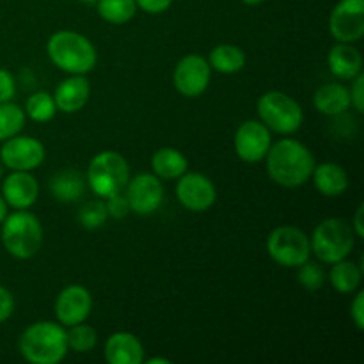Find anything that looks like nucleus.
I'll return each mask as SVG.
<instances>
[{
	"label": "nucleus",
	"mask_w": 364,
	"mask_h": 364,
	"mask_svg": "<svg viewBox=\"0 0 364 364\" xmlns=\"http://www.w3.org/2000/svg\"><path fill=\"white\" fill-rule=\"evenodd\" d=\"M270 144H272L270 130L262 121H244L237 128V134H235V151H237L238 159L244 160V162H262L267 156V153H269Z\"/></svg>",
	"instance_id": "14"
},
{
	"label": "nucleus",
	"mask_w": 364,
	"mask_h": 364,
	"mask_svg": "<svg viewBox=\"0 0 364 364\" xmlns=\"http://www.w3.org/2000/svg\"><path fill=\"white\" fill-rule=\"evenodd\" d=\"M14 311V297L6 287H0V323L6 322Z\"/></svg>",
	"instance_id": "35"
},
{
	"label": "nucleus",
	"mask_w": 364,
	"mask_h": 364,
	"mask_svg": "<svg viewBox=\"0 0 364 364\" xmlns=\"http://www.w3.org/2000/svg\"><path fill=\"white\" fill-rule=\"evenodd\" d=\"M87 181L78 171L63 169L50 178L52 196L60 203H75L84 196Z\"/></svg>",
	"instance_id": "22"
},
{
	"label": "nucleus",
	"mask_w": 364,
	"mask_h": 364,
	"mask_svg": "<svg viewBox=\"0 0 364 364\" xmlns=\"http://www.w3.org/2000/svg\"><path fill=\"white\" fill-rule=\"evenodd\" d=\"M176 198L188 212L201 213L213 206L217 199V188L205 174L185 173L178 178Z\"/></svg>",
	"instance_id": "13"
},
{
	"label": "nucleus",
	"mask_w": 364,
	"mask_h": 364,
	"mask_svg": "<svg viewBox=\"0 0 364 364\" xmlns=\"http://www.w3.org/2000/svg\"><path fill=\"white\" fill-rule=\"evenodd\" d=\"M331 36L338 43H355L364 36V0H340L331 11Z\"/></svg>",
	"instance_id": "10"
},
{
	"label": "nucleus",
	"mask_w": 364,
	"mask_h": 364,
	"mask_svg": "<svg viewBox=\"0 0 364 364\" xmlns=\"http://www.w3.org/2000/svg\"><path fill=\"white\" fill-rule=\"evenodd\" d=\"M107 206H105V199H95V201L85 203L84 206L78 212V220L84 228L87 230H98L102 228L103 224L107 223Z\"/></svg>",
	"instance_id": "30"
},
{
	"label": "nucleus",
	"mask_w": 364,
	"mask_h": 364,
	"mask_svg": "<svg viewBox=\"0 0 364 364\" xmlns=\"http://www.w3.org/2000/svg\"><path fill=\"white\" fill-rule=\"evenodd\" d=\"M350 316L359 331L364 329V291H358L350 306Z\"/></svg>",
	"instance_id": "36"
},
{
	"label": "nucleus",
	"mask_w": 364,
	"mask_h": 364,
	"mask_svg": "<svg viewBox=\"0 0 364 364\" xmlns=\"http://www.w3.org/2000/svg\"><path fill=\"white\" fill-rule=\"evenodd\" d=\"M245 53L240 46L219 45L210 52L208 64L212 70L224 75L238 73L245 66Z\"/></svg>",
	"instance_id": "25"
},
{
	"label": "nucleus",
	"mask_w": 364,
	"mask_h": 364,
	"mask_svg": "<svg viewBox=\"0 0 364 364\" xmlns=\"http://www.w3.org/2000/svg\"><path fill=\"white\" fill-rule=\"evenodd\" d=\"M269 256L281 267L297 269L311 256L309 237L295 226H279L267 238Z\"/></svg>",
	"instance_id": "8"
},
{
	"label": "nucleus",
	"mask_w": 364,
	"mask_h": 364,
	"mask_svg": "<svg viewBox=\"0 0 364 364\" xmlns=\"http://www.w3.org/2000/svg\"><path fill=\"white\" fill-rule=\"evenodd\" d=\"M105 206H107V213L114 219H123L130 213V205L127 201V196L123 192L119 194H114L110 198L105 199Z\"/></svg>",
	"instance_id": "32"
},
{
	"label": "nucleus",
	"mask_w": 364,
	"mask_h": 364,
	"mask_svg": "<svg viewBox=\"0 0 364 364\" xmlns=\"http://www.w3.org/2000/svg\"><path fill=\"white\" fill-rule=\"evenodd\" d=\"M124 196L130 205V212H135L137 215H149L162 205L164 185L155 174L141 173L128 180Z\"/></svg>",
	"instance_id": "11"
},
{
	"label": "nucleus",
	"mask_w": 364,
	"mask_h": 364,
	"mask_svg": "<svg viewBox=\"0 0 364 364\" xmlns=\"http://www.w3.org/2000/svg\"><path fill=\"white\" fill-rule=\"evenodd\" d=\"M98 14L112 25L128 23L137 13L135 0H96Z\"/></svg>",
	"instance_id": "26"
},
{
	"label": "nucleus",
	"mask_w": 364,
	"mask_h": 364,
	"mask_svg": "<svg viewBox=\"0 0 364 364\" xmlns=\"http://www.w3.org/2000/svg\"><path fill=\"white\" fill-rule=\"evenodd\" d=\"M327 64H329L331 73L341 80H352L359 73H363V57L354 43L334 45L327 57Z\"/></svg>",
	"instance_id": "19"
},
{
	"label": "nucleus",
	"mask_w": 364,
	"mask_h": 364,
	"mask_svg": "<svg viewBox=\"0 0 364 364\" xmlns=\"http://www.w3.org/2000/svg\"><path fill=\"white\" fill-rule=\"evenodd\" d=\"M309 244H311V252H315L320 262L333 265L350 256L355 244V235L347 220L331 217L315 228Z\"/></svg>",
	"instance_id": "5"
},
{
	"label": "nucleus",
	"mask_w": 364,
	"mask_h": 364,
	"mask_svg": "<svg viewBox=\"0 0 364 364\" xmlns=\"http://www.w3.org/2000/svg\"><path fill=\"white\" fill-rule=\"evenodd\" d=\"M146 363L148 364H171L169 359H166V358H151V359H148Z\"/></svg>",
	"instance_id": "40"
},
{
	"label": "nucleus",
	"mask_w": 364,
	"mask_h": 364,
	"mask_svg": "<svg viewBox=\"0 0 364 364\" xmlns=\"http://www.w3.org/2000/svg\"><path fill=\"white\" fill-rule=\"evenodd\" d=\"M66 341L70 350L78 352V354H85V352H91L96 347V343H98V333L91 326L82 322L70 327V331L66 333Z\"/></svg>",
	"instance_id": "29"
},
{
	"label": "nucleus",
	"mask_w": 364,
	"mask_h": 364,
	"mask_svg": "<svg viewBox=\"0 0 364 364\" xmlns=\"http://www.w3.org/2000/svg\"><path fill=\"white\" fill-rule=\"evenodd\" d=\"M2 226V244L6 251L16 259H31L41 249L43 226L34 213L27 210H16L7 213Z\"/></svg>",
	"instance_id": "4"
},
{
	"label": "nucleus",
	"mask_w": 364,
	"mask_h": 364,
	"mask_svg": "<svg viewBox=\"0 0 364 364\" xmlns=\"http://www.w3.org/2000/svg\"><path fill=\"white\" fill-rule=\"evenodd\" d=\"M25 110L16 103H0V141L4 142L20 134L25 127Z\"/></svg>",
	"instance_id": "27"
},
{
	"label": "nucleus",
	"mask_w": 364,
	"mask_h": 364,
	"mask_svg": "<svg viewBox=\"0 0 364 364\" xmlns=\"http://www.w3.org/2000/svg\"><path fill=\"white\" fill-rule=\"evenodd\" d=\"M6 215H7V203L4 201V198H2V196H0V224L4 223Z\"/></svg>",
	"instance_id": "39"
},
{
	"label": "nucleus",
	"mask_w": 364,
	"mask_h": 364,
	"mask_svg": "<svg viewBox=\"0 0 364 364\" xmlns=\"http://www.w3.org/2000/svg\"><path fill=\"white\" fill-rule=\"evenodd\" d=\"M130 180V166L117 151H102L92 156L85 181L100 199H107L124 191Z\"/></svg>",
	"instance_id": "6"
},
{
	"label": "nucleus",
	"mask_w": 364,
	"mask_h": 364,
	"mask_svg": "<svg viewBox=\"0 0 364 364\" xmlns=\"http://www.w3.org/2000/svg\"><path fill=\"white\" fill-rule=\"evenodd\" d=\"M0 180H2V162H0Z\"/></svg>",
	"instance_id": "43"
},
{
	"label": "nucleus",
	"mask_w": 364,
	"mask_h": 364,
	"mask_svg": "<svg viewBox=\"0 0 364 364\" xmlns=\"http://www.w3.org/2000/svg\"><path fill=\"white\" fill-rule=\"evenodd\" d=\"M105 359L110 364H142L144 347L135 334L119 331L107 340Z\"/></svg>",
	"instance_id": "18"
},
{
	"label": "nucleus",
	"mask_w": 364,
	"mask_h": 364,
	"mask_svg": "<svg viewBox=\"0 0 364 364\" xmlns=\"http://www.w3.org/2000/svg\"><path fill=\"white\" fill-rule=\"evenodd\" d=\"M212 68L208 60L201 55H185L176 64L173 73V84L185 98H198L208 89Z\"/></svg>",
	"instance_id": "12"
},
{
	"label": "nucleus",
	"mask_w": 364,
	"mask_h": 364,
	"mask_svg": "<svg viewBox=\"0 0 364 364\" xmlns=\"http://www.w3.org/2000/svg\"><path fill=\"white\" fill-rule=\"evenodd\" d=\"M80 2H85V4H92V2H96V0H80Z\"/></svg>",
	"instance_id": "42"
},
{
	"label": "nucleus",
	"mask_w": 364,
	"mask_h": 364,
	"mask_svg": "<svg viewBox=\"0 0 364 364\" xmlns=\"http://www.w3.org/2000/svg\"><path fill=\"white\" fill-rule=\"evenodd\" d=\"M315 109L326 116H341L350 109V92L343 84H326L313 96Z\"/></svg>",
	"instance_id": "21"
},
{
	"label": "nucleus",
	"mask_w": 364,
	"mask_h": 364,
	"mask_svg": "<svg viewBox=\"0 0 364 364\" xmlns=\"http://www.w3.org/2000/svg\"><path fill=\"white\" fill-rule=\"evenodd\" d=\"M313 183L326 198H340L348 188V174L340 164L323 162L313 169Z\"/></svg>",
	"instance_id": "20"
},
{
	"label": "nucleus",
	"mask_w": 364,
	"mask_h": 364,
	"mask_svg": "<svg viewBox=\"0 0 364 364\" xmlns=\"http://www.w3.org/2000/svg\"><path fill=\"white\" fill-rule=\"evenodd\" d=\"M16 96V80L7 70L0 68V103L13 102Z\"/></svg>",
	"instance_id": "34"
},
{
	"label": "nucleus",
	"mask_w": 364,
	"mask_h": 364,
	"mask_svg": "<svg viewBox=\"0 0 364 364\" xmlns=\"http://www.w3.org/2000/svg\"><path fill=\"white\" fill-rule=\"evenodd\" d=\"M350 92V105L354 107L355 112H364V75L359 73L358 77L352 78V85L348 89Z\"/></svg>",
	"instance_id": "33"
},
{
	"label": "nucleus",
	"mask_w": 364,
	"mask_h": 364,
	"mask_svg": "<svg viewBox=\"0 0 364 364\" xmlns=\"http://www.w3.org/2000/svg\"><path fill=\"white\" fill-rule=\"evenodd\" d=\"M38 180L28 171H13L2 183V198L14 210H27L38 201Z\"/></svg>",
	"instance_id": "16"
},
{
	"label": "nucleus",
	"mask_w": 364,
	"mask_h": 364,
	"mask_svg": "<svg viewBox=\"0 0 364 364\" xmlns=\"http://www.w3.org/2000/svg\"><path fill=\"white\" fill-rule=\"evenodd\" d=\"M363 212H364V206L359 205L358 210H355V215H354V223H352V230H354L355 237L363 238L364 237V228H363Z\"/></svg>",
	"instance_id": "38"
},
{
	"label": "nucleus",
	"mask_w": 364,
	"mask_h": 364,
	"mask_svg": "<svg viewBox=\"0 0 364 364\" xmlns=\"http://www.w3.org/2000/svg\"><path fill=\"white\" fill-rule=\"evenodd\" d=\"M92 309V297L82 284H70L55 299V316L60 326L71 327L87 320Z\"/></svg>",
	"instance_id": "15"
},
{
	"label": "nucleus",
	"mask_w": 364,
	"mask_h": 364,
	"mask_svg": "<svg viewBox=\"0 0 364 364\" xmlns=\"http://www.w3.org/2000/svg\"><path fill=\"white\" fill-rule=\"evenodd\" d=\"M91 95V84L84 75H71L70 78L60 82L53 92L57 110L66 114H75L82 110Z\"/></svg>",
	"instance_id": "17"
},
{
	"label": "nucleus",
	"mask_w": 364,
	"mask_h": 364,
	"mask_svg": "<svg viewBox=\"0 0 364 364\" xmlns=\"http://www.w3.org/2000/svg\"><path fill=\"white\" fill-rule=\"evenodd\" d=\"M259 121L281 135H291L302 127L304 112L302 107L291 96L281 91H269L258 100Z\"/></svg>",
	"instance_id": "7"
},
{
	"label": "nucleus",
	"mask_w": 364,
	"mask_h": 364,
	"mask_svg": "<svg viewBox=\"0 0 364 364\" xmlns=\"http://www.w3.org/2000/svg\"><path fill=\"white\" fill-rule=\"evenodd\" d=\"M45 146L28 135H14L4 141L0 149V162L11 171H34L45 162Z\"/></svg>",
	"instance_id": "9"
},
{
	"label": "nucleus",
	"mask_w": 364,
	"mask_h": 364,
	"mask_svg": "<svg viewBox=\"0 0 364 364\" xmlns=\"http://www.w3.org/2000/svg\"><path fill=\"white\" fill-rule=\"evenodd\" d=\"M363 269L355 265L354 262H348L347 258L333 263V269L329 272V283L340 294H354L361 287Z\"/></svg>",
	"instance_id": "24"
},
{
	"label": "nucleus",
	"mask_w": 364,
	"mask_h": 364,
	"mask_svg": "<svg viewBox=\"0 0 364 364\" xmlns=\"http://www.w3.org/2000/svg\"><path fill=\"white\" fill-rule=\"evenodd\" d=\"M267 173L274 183L287 188L304 185L311 178L316 162L308 146L295 139H281L267 153Z\"/></svg>",
	"instance_id": "1"
},
{
	"label": "nucleus",
	"mask_w": 364,
	"mask_h": 364,
	"mask_svg": "<svg viewBox=\"0 0 364 364\" xmlns=\"http://www.w3.org/2000/svg\"><path fill=\"white\" fill-rule=\"evenodd\" d=\"M297 269L299 283L308 291H318L323 287V283H326V272H323V269L316 262H309L308 259V262H304Z\"/></svg>",
	"instance_id": "31"
},
{
	"label": "nucleus",
	"mask_w": 364,
	"mask_h": 364,
	"mask_svg": "<svg viewBox=\"0 0 364 364\" xmlns=\"http://www.w3.org/2000/svg\"><path fill=\"white\" fill-rule=\"evenodd\" d=\"M137 7H141L144 13L149 14H160L167 11L173 4V0H135Z\"/></svg>",
	"instance_id": "37"
},
{
	"label": "nucleus",
	"mask_w": 364,
	"mask_h": 364,
	"mask_svg": "<svg viewBox=\"0 0 364 364\" xmlns=\"http://www.w3.org/2000/svg\"><path fill=\"white\" fill-rule=\"evenodd\" d=\"M55 114V100H53V96L50 92L38 91L27 98V103H25V116H28L36 123H46Z\"/></svg>",
	"instance_id": "28"
},
{
	"label": "nucleus",
	"mask_w": 364,
	"mask_h": 364,
	"mask_svg": "<svg viewBox=\"0 0 364 364\" xmlns=\"http://www.w3.org/2000/svg\"><path fill=\"white\" fill-rule=\"evenodd\" d=\"M66 329L55 322H36L20 338V354L32 364H59L68 354Z\"/></svg>",
	"instance_id": "3"
},
{
	"label": "nucleus",
	"mask_w": 364,
	"mask_h": 364,
	"mask_svg": "<svg viewBox=\"0 0 364 364\" xmlns=\"http://www.w3.org/2000/svg\"><path fill=\"white\" fill-rule=\"evenodd\" d=\"M151 169L160 180H178L181 174L187 173L188 160L180 149L160 148L153 153Z\"/></svg>",
	"instance_id": "23"
},
{
	"label": "nucleus",
	"mask_w": 364,
	"mask_h": 364,
	"mask_svg": "<svg viewBox=\"0 0 364 364\" xmlns=\"http://www.w3.org/2000/svg\"><path fill=\"white\" fill-rule=\"evenodd\" d=\"M50 60L70 75H85L95 70L98 53L84 34L75 31H59L46 43Z\"/></svg>",
	"instance_id": "2"
},
{
	"label": "nucleus",
	"mask_w": 364,
	"mask_h": 364,
	"mask_svg": "<svg viewBox=\"0 0 364 364\" xmlns=\"http://www.w3.org/2000/svg\"><path fill=\"white\" fill-rule=\"evenodd\" d=\"M244 4H247V6H258V4L265 2V0H242Z\"/></svg>",
	"instance_id": "41"
}]
</instances>
